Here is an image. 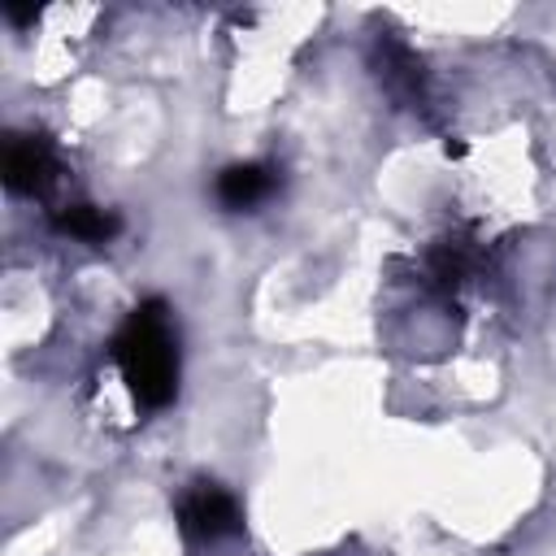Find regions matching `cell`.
Masks as SVG:
<instances>
[{
	"label": "cell",
	"mask_w": 556,
	"mask_h": 556,
	"mask_svg": "<svg viewBox=\"0 0 556 556\" xmlns=\"http://www.w3.org/2000/svg\"><path fill=\"white\" fill-rule=\"evenodd\" d=\"M113 361L139 408H165L178 391V334L161 300L130 308L113 339Z\"/></svg>",
	"instance_id": "1"
},
{
	"label": "cell",
	"mask_w": 556,
	"mask_h": 556,
	"mask_svg": "<svg viewBox=\"0 0 556 556\" xmlns=\"http://www.w3.org/2000/svg\"><path fill=\"white\" fill-rule=\"evenodd\" d=\"M178 521L191 539H226L239 530V504L230 491H222L217 482H195L182 500H178Z\"/></svg>",
	"instance_id": "2"
},
{
	"label": "cell",
	"mask_w": 556,
	"mask_h": 556,
	"mask_svg": "<svg viewBox=\"0 0 556 556\" xmlns=\"http://www.w3.org/2000/svg\"><path fill=\"white\" fill-rule=\"evenodd\" d=\"M56 178V152L39 135H17L4 148V182L17 195H43Z\"/></svg>",
	"instance_id": "3"
},
{
	"label": "cell",
	"mask_w": 556,
	"mask_h": 556,
	"mask_svg": "<svg viewBox=\"0 0 556 556\" xmlns=\"http://www.w3.org/2000/svg\"><path fill=\"white\" fill-rule=\"evenodd\" d=\"M274 187H278V174H274L269 165H256V161L230 165V169L217 174V200H222L226 208H235V213L256 208L261 200H269Z\"/></svg>",
	"instance_id": "4"
},
{
	"label": "cell",
	"mask_w": 556,
	"mask_h": 556,
	"mask_svg": "<svg viewBox=\"0 0 556 556\" xmlns=\"http://www.w3.org/2000/svg\"><path fill=\"white\" fill-rule=\"evenodd\" d=\"M56 226H61L65 235L83 239V243H109V239L117 235V217L104 213V208H96V204H70V208L56 217Z\"/></svg>",
	"instance_id": "5"
}]
</instances>
